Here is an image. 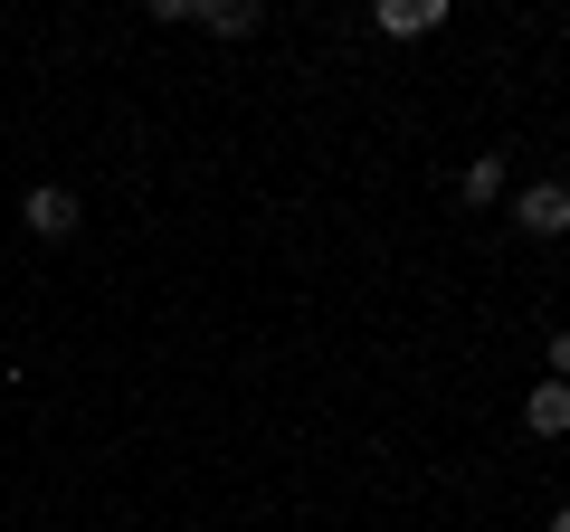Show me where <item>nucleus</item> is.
Instances as JSON below:
<instances>
[{"label":"nucleus","instance_id":"8","mask_svg":"<svg viewBox=\"0 0 570 532\" xmlns=\"http://www.w3.org/2000/svg\"><path fill=\"white\" fill-rule=\"evenodd\" d=\"M551 532H570V504H561V513H551Z\"/></svg>","mask_w":570,"mask_h":532},{"label":"nucleus","instance_id":"5","mask_svg":"<svg viewBox=\"0 0 570 532\" xmlns=\"http://www.w3.org/2000/svg\"><path fill=\"white\" fill-rule=\"evenodd\" d=\"M381 29L390 39H428V29H448V0H381Z\"/></svg>","mask_w":570,"mask_h":532},{"label":"nucleus","instance_id":"3","mask_svg":"<svg viewBox=\"0 0 570 532\" xmlns=\"http://www.w3.org/2000/svg\"><path fill=\"white\" fill-rule=\"evenodd\" d=\"M20 219H29V238H77V190L39 181V190L20 200Z\"/></svg>","mask_w":570,"mask_h":532},{"label":"nucleus","instance_id":"7","mask_svg":"<svg viewBox=\"0 0 570 532\" xmlns=\"http://www.w3.org/2000/svg\"><path fill=\"white\" fill-rule=\"evenodd\" d=\"M551 381H570V333H551Z\"/></svg>","mask_w":570,"mask_h":532},{"label":"nucleus","instance_id":"2","mask_svg":"<svg viewBox=\"0 0 570 532\" xmlns=\"http://www.w3.org/2000/svg\"><path fill=\"white\" fill-rule=\"evenodd\" d=\"M163 20H200L219 39H247L257 29V0H163Z\"/></svg>","mask_w":570,"mask_h":532},{"label":"nucleus","instance_id":"6","mask_svg":"<svg viewBox=\"0 0 570 532\" xmlns=\"http://www.w3.org/2000/svg\"><path fill=\"white\" fill-rule=\"evenodd\" d=\"M456 200H466V209H485V200H504V162H494V152H475V162L456 171Z\"/></svg>","mask_w":570,"mask_h":532},{"label":"nucleus","instance_id":"1","mask_svg":"<svg viewBox=\"0 0 570 532\" xmlns=\"http://www.w3.org/2000/svg\"><path fill=\"white\" fill-rule=\"evenodd\" d=\"M513 228H523V238H570V181H532L523 200H513Z\"/></svg>","mask_w":570,"mask_h":532},{"label":"nucleus","instance_id":"4","mask_svg":"<svg viewBox=\"0 0 570 532\" xmlns=\"http://www.w3.org/2000/svg\"><path fill=\"white\" fill-rule=\"evenodd\" d=\"M523 428H532V437H570V381H532Z\"/></svg>","mask_w":570,"mask_h":532}]
</instances>
